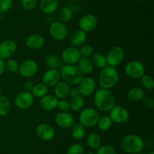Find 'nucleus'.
<instances>
[{"mask_svg":"<svg viewBox=\"0 0 154 154\" xmlns=\"http://www.w3.org/2000/svg\"><path fill=\"white\" fill-rule=\"evenodd\" d=\"M70 109L73 111H80L83 109L84 106V98L81 95L72 98L70 102Z\"/></svg>","mask_w":154,"mask_h":154,"instance_id":"nucleus-33","label":"nucleus"},{"mask_svg":"<svg viewBox=\"0 0 154 154\" xmlns=\"http://www.w3.org/2000/svg\"><path fill=\"white\" fill-rule=\"evenodd\" d=\"M60 57L65 64L75 65L78 63L81 57L78 48L69 46L62 51Z\"/></svg>","mask_w":154,"mask_h":154,"instance_id":"nucleus-14","label":"nucleus"},{"mask_svg":"<svg viewBox=\"0 0 154 154\" xmlns=\"http://www.w3.org/2000/svg\"><path fill=\"white\" fill-rule=\"evenodd\" d=\"M78 67L84 74H90L94 69V65L90 57H81L78 60Z\"/></svg>","mask_w":154,"mask_h":154,"instance_id":"nucleus-24","label":"nucleus"},{"mask_svg":"<svg viewBox=\"0 0 154 154\" xmlns=\"http://www.w3.org/2000/svg\"><path fill=\"white\" fill-rule=\"evenodd\" d=\"M86 154H96V153H93V152H88V153H86Z\"/></svg>","mask_w":154,"mask_h":154,"instance_id":"nucleus-51","label":"nucleus"},{"mask_svg":"<svg viewBox=\"0 0 154 154\" xmlns=\"http://www.w3.org/2000/svg\"><path fill=\"white\" fill-rule=\"evenodd\" d=\"M59 99L53 95H46L41 98L39 105L42 110L45 111H52L57 108Z\"/></svg>","mask_w":154,"mask_h":154,"instance_id":"nucleus-19","label":"nucleus"},{"mask_svg":"<svg viewBox=\"0 0 154 154\" xmlns=\"http://www.w3.org/2000/svg\"><path fill=\"white\" fill-rule=\"evenodd\" d=\"M120 146L126 153L137 154L144 149V141L142 137L138 134H127L122 138Z\"/></svg>","mask_w":154,"mask_h":154,"instance_id":"nucleus-2","label":"nucleus"},{"mask_svg":"<svg viewBox=\"0 0 154 154\" xmlns=\"http://www.w3.org/2000/svg\"><path fill=\"white\" fill-rule=\"evenodd\" d=\"M125 72L129 77L132 79H140L145 74V66L139 60H131L125 66Z\"/></svg>","mask_w":154,"mask_h":154,"instance_id":"nucleus-7","label":"nucleus"},{"mask_svg":"<svg viewBox=\"0 0 154 154\" xmlns=\"http://www.w3.org/2000/svg\"><path fill=\"white\" fill-rule=\"evenodd\" d=\"M67 154H84V149L80 143H74L69 147Z\"/></svg>","mask_w":154,"mask_h":154,"instance_id":"nucleus-39","label":"nucleus"},{"mask_svg":"<svg viewBox=\"0 0 154 154\" xmlns=\"http://www.w3.org/2000/svg\"><path fill=\"white\" fill-rule=\"evenodd\" d=\"M59 6L58 0H40L39 8L43 13L49 14L55 12Z\"/></svg>","mask_w":154,"mask_h":154,"instance_id":"nucleus-22","label":"nucleus"},{"mask_svg":"<svg viewBox=\"0 0 154 154\" xmlns=\"http://www.w3.org/2000/svg\"><path fill=\"white\" fill-rule=\"evenodd\" d=\"M5 70V60L0 58V75L4 74Z\"/></svg>","mask_w":154,"mask_h":154,"instance_id":"nucleus-46","label":"nucleus"},{"mask_svg":"<svg viewBox=\"0 0 154 154\" xmlns=\"http://www.w3.org/2000/svg\"><path fill=\"white\" fill-rule=\"evenodd\" d=\"M33 87H34V83L32 81H27L26 82L25 84H24L23 88L24 91L28 92H31L32 90Z\"/></svg>","mask_w":154,"mask_h":154,"instance_id":"nucleus-45","label":"nucleus"},{"mask_svg":"<svg viewBox=\"0 0 154 154\" xmlns=\"http://www.w3.org/2000/svg\"><path fill=\"white\" fill-rule=\"evenodd\" d=\"M1 93H2V86L1 85H0V95H1Z\"/></svg>","mask_w":154,"mask_h":154,"instance_id":"nucleus-50","label":"nucleus"},{"mask_svg":"<svg viewBox=\"0 0 154 154\" xmlns=\"http://www.w3.org/2000/svg\"><path fill=\"white\" fill-rule=\"evenodd\" d=\"M100 115L97 110L93 107L82 109L79 115V123L85 128H93L97 125Z\"/></svg>","mask_w":154,"mask_h":154,"instance_id":"nucleus-5","label":"nucleus"},{"mask_svg":"<svg viewBox=\"0 0 154 154\" xmlns=\"http://www.w3.org/2000/svg\"><path fill=\"white\" fill-rule=\"evenodd\" d=\"M61 79L69 85H78L84 78V73L76 65L65 64L60 69Z\"/></svg>","mask_w":154,"mask_h":154,"instance_id":"nucleus-4","label":"nucleus"},{"mask_svg":"<svg viewBox=\"0 0 154 154\" xmlns=\"http://www.w3.org/2000/svg\"><path fill=\"white\" fill-rule=\"evenodd\" d=\"M59 17H60V21L66 24L72 21V18H73V11L70 7L66 6L60 10V13H59Z\"/></svg>","mask_w":154,"mask_h":154,"instance_id":"nucleus-32","label":"nucleus"},{"mask_svg":"<svg viewBox=\"0 0 154 154\" xmlns=\"http://www.w3.org/2000/svg\"><path fill=\"white\" fill-rule=\"evenodd\" d=\"M80 30L85 33H90L96 30L98 26V19L93 14H86L83 15L78 22Z\"/></svg>","mask_w":154,"mask_h":154,"instance_id":"nucleus-13","label":"nucleus"},{"mask_svg":"<svg viewBox=\"0 0 154 154\" xmlns=\"http://www.w3.org/2000/svg\"><path fill=\"white\" fill-rule=\"evenodd\" d=\"M12 5L13 0H0V14L8 11Z\"/></svg>","mask_w":154,"mask_h":154,"instance_id":"nucleus-41","label":"nucleus"},{"mask_svg":"<svg viewBox=\"0 0 154 154\" xmlns=\"http://www.w3.org/2000/svg\"><path fill=\"white\" fill-rule=\"evenodd\" d=\"M55 122L61 128H71L75 123V118L69 112H60L55 117Z\"/></svg>","mask_w":154,"mask_h":154,"instance_id":"nucleus-18","label":"nucleus"},{"mask_svg":"<svg viewBox=\"0 0 154 154\" xmlns=\"http://www.w3.org/2000/svg\"><path fill=\"white\" fill-rule=\"evenodd\" d=\"M139 79L141 86L143 88L147 89V90H152V89H153L154 81L153 79L150 75L144 74Z\"/></svg>","mask_w":154,"mask_h":154,"instance_id":"nucleus-35","label":"nucleus"},{"mask_svg":"<svg viewBox=\"0 0 154 154\" xmlns=\"http://www.w3.org/2000/svg\"><path fill=\"white\" fill-rule=\"evenodd\" d=\"M20 63L14 59H8L5 61V69L11 73L18 72Z\"/></svg>","mask_w":154,"mask_h":154,"instance_id":"nucleus-36","label":"nucleus"},{"mask_svg":"<svg viewBox=\"0 0 154 154\" xmlns=\"http://www.w3.org/2000/svg\"><path fill=\"white\" fill-rule=\"evenodd\" d=\"M36 134L38 137L42 140L45 141H50L52 140L55 137V129L54 127L48 123H40L36 127Z\"/></svg>","mask_w":154,"mask_h":154,"instance_id":"nucleus-16","label":"nucleus"},{"mask_svg":"<svg viewBox=\"0 0 154 154\" xmlns=\"http://www.w3.org/2000/svg\"><path fill=\"white\" fill-rule=\"evenodd\" d=\"M93 100L96 108L102 112H109L115 106V97L110 89L100 88L96 90Z\"/></svg>","mask_w":154,"mask_h":154,"instance_id":"nucleus-1","label":"nucleus"},{"mask_svg":"<svg viewBox=\"0 0 154 154\" xmlns=\"http://www.w3.org/2000/svg\"><path fill=\"white\" fill-rule=\"evenodd\" d=\"M142 102L144 104V105L147 108L149 109H153L154 107V101L152 98L149 96H144L142 98Z\"/></svg>","mask_w":154,"mask_h":154,"instance_id":"nucleus-43","label":"nucleus"},{"mask_svg":"<svg viewBox=\"0 0 154 154\" xmlns=\"http://www.w3.org/2000/svg\"><path fill=\"white\" fill-rule=\"evenodd\" d=\"M80 54L81 57H90L94 53V49L93 46L90 45H83L80 47L79 49Z\"/></svg>","mask_w":154,"mask_h":154,"instance_id":"nucleus-37","label":"nucleus"},{"mask_svg":"<svg viewBox=\"0 0 154 154\" xmlns=\"http://www.w3.org/2000/svg\"><path fill=\"white\" fill-rule=\"evenodd\" d=\"M11 103L5 96L0 95V116H5L10 113Z\"/></svg>","mask_w":154,"mask_h":154,"instance_id":"nucleus-34","label":"nucleus"},{"mask_svg":"<svg viewBox=\"0 0 154 154\" xmlns=\"http://www.w3.org/2000/svg\"><path fill=\"white\" fill-rule=\"evenodd\" d=\"M49 33L53 39L60 42L67 37L69 30L66 24L61 21H54L50 25Z\"/></svg>","mask_w":154,"mask_h":154,"instance_id":"nucleus-8","label":"nucleus"},{"mask_svg":"<svg viewBox=\"0 0 154 154\" xmlns=\"http://www.w3.org/2000/svg\"><path fill=\"white\" fill-rule=\"evenodd\" d=\"M96 154H117V150L111 145H101L96 149Z\"/></svg>","mask_w":154,"mask_h":154,"instance_id":"nucleus-38","label":"nucleus"},{"mask_svg":"<svg viewBox=\"0 0 154 154\" xmlns=\"http://www.w3.org/2000/svg\"><path fill=\"white\" fill-rule=\"evenodd\" d=\"M97 127L99 130L102 131H108L112 127L113 122L109 116H102L99 118L97 122Z\"/></svg>","mask_w":154,"mask_h":154,"instance_id":"nucleus-31","label":"nucleus"},{"mask_svg":"<svg viewBox=\"0 0 154 154\" xmlns=\"http://www.w3.org/2000/svg\"><path fill=\"white\" fill-rule=\"evenodd\" d=\"M80 95L82 97H90L94 94L96 89V82L92 77H84L78 84Z\"/></svg>","mask_w":154,"mask_h":154,"instance_id":"nucleus-12","label":"nucleus"},{"mask_svg":"<svg viewBox=\"0 0 154 154\" xmlns=\"http://www.w3.org/2000/svg\"><path fill=\"white\" fill-rule=\"evenodd\" d=\"M49 88L48 86L45 85L43 82H39L36 83L35 85H34V87H33L31 93L32 94V95L35 98H42V97H44L45 95H48V91H49Z\"/></svg>","mask_w":154,"mask_h":154,"instance_id":"nucleus-30","label":"nucleus"},{"mask_svg":"<svg viewBox=\"0 0 154 154\" xmlns=\"http://www.w3.org/2000/svg\"><path fill=\"white\" fill-rule=\"evenodd\" d=\"M34 98L31 92L21 91L16 95L14 98V104L20 110H27L32 106Z\"/></svg>","mask_w":154,"mask_h":154,"instance_id":"nucleus-11","label":"nucleus"},{"mask_svg":"<svg viewBox=\"0 0 154 154\" xmlns=\"http://www.w3.org/2000/svg\"><path fill=\"white\" fill-rule=\"evenodd\" d=\"M57 108L60 110V112H69V110H70L69 101L65 99L59 100Z\"/></svg>","mask_w":154,"mask_h":154,"instance_id":"nucleus-42","label":"nucleus"},{"mask_svg":"<svg viewBox=\"0 0 154 154\" xmlns=\"http://www.w3.org/2000/svg\"><path fill=\"white\" fill-rule=\"evenodd\" d=\"M25 154H26V153H25Z\"/></svg>","mask_w":154,"mask_h":154,"instance_id":"nucleus-52","label":"nucleus"},{"mask_svg":"<svg viewBox=\"0 0 154 154\" xmlns=\"http://www.w3.org/2000/svg\"><path fill=\"white\" fill-rule=\"evenodd\" d=\"M119 79L120 74L117 68L107 66L100 71L98 82L101 88L110 89L114 88L118 83Z\"/></svg>","mask_w":154,"mask_h":154,"instance_id":"nucleus-3","label":"nucleus"},{"mask_svg":"<svg viewBox=\"0 0 154 154\" xmlns=\"http://www.w3.org/2000/svg\"><path fill=\"white\" fill-rule=\"evenodd\" d=\"M87 39V33L79 29L72 33L70 36V43L72 46L78 48V47H81V45H84Z\"/></svg>","mask_w":154,"mask_h":154,"instance_id":"nucleus-21","label":"nucleus"},{"mask_svg":"<svg viewBox=\"0 0 154 154\" xmlns=\"http://www.w3.org/2000/svg\"><path fill=\"white\" fill-rule=\"evenodd\" d=\"M45 61L47 66L49 67V69H54L59 70L63 66V62L62 60L61 57L54 54H48L45 57Z\"/></svg>","mask_w":154,"mask_h":154,"instance_id":"nucleus-23","label":"nucleus"},{"mask_svg":"<svg viewBox=\"0 0 154 154\" xmlns=\"http://www.w3.org/2000/svg\"><path fill=\"white\" fill-rule=\"evenodd\" d=\"M109 112V116L114 123L124 124L129 119V112L123 106L115 105Z\"/></svg>","mask_w":154,"mask_h":154,"instance_id":"nucleus-10","label":"nucleus"},{"mask_svg":"<svg viewBox=\"0 0 154 154\" xmlns=\"http://www.w3.org/2000/svg\"><path fill=\"white\" fill-rule=\"evenodd\" d=\"M147 154H154V152H153V151H151V152H148V153H147Z\"/></svg>","mask_w":154,"mask_h":154,"instance_id":"nucleus-49","label":"nucleus"},{"mask_svg":"<svg viewBox=\"0 0 154 154\" xmlns=\"http://www.w3.org/2000/svg\"><path fill=\"white\" fill-rule=\"evenodd\" d=\"M17 44L13 39H6L0 43V58L8 60L16 53Z\"/></svg>","mask_w":154,"mask_h":154,"instance_id":"nucleus-15","label":"nucleus"},{"mask_svg":"<svg viewBox=\"0 0 154 154\" xmlns=\"http://www.w3.org/2000/svg\"><path fill=\"white\" fill-rule=\"evenodd\" d=\"M91 60L94 66H96L99 69H102L108 66L105 55L103 53L99 52V51L93 53V55H92Z\"/></svg>","mask_w":154,"mask_h":154,"instance_id":"nucleus-28","label":"nucleus"},{"mask_svg":"<svg viewBox=\"0 0 154 154\" xmlns=\"http://www.w3.org/2000/svg\"><path fill=\"white\" fill-rule=\"evenodd\" d=\"M87 145L93 149H97L102 144V139L97 133H90L87 137Z\"/></svg>","mask_w":154,"mask_h":154,"instance_id":"nucleus-29","label":"nucleus"},{"mask_svg":"<svg viewBox=\"0 0 154 154\" xmlns=\"http://www.w3.org/2000/svg\"><path fill=\"white\" fill-rule=\"evenodd\" d=\"M105 57L108 66L117 67L121 64L124 60L125 51L122 47L114 46L108 51Z\"/></svg>","mask_w":154,"mask_h":154,"instance_id":"nucleus-6","label":"nucleus"},{"mask_svg":"<svg viewBox=\"0 0 154 154\" xmlns=\"http://www.w3.org/2000/svg\"><path fill=\"white\" fill-rule=\"evenodd\" d=\"M60 81H61V75L60 71L57 69H48L42 76V82L48 88L54 87Z\"/></svg>","mask_w":154,"mask_h":154,"instance_id":"nucleus-17","label":"nucleus"},{"mask_svg":"<svg viewBox=\"0 0 154 154\" xmlns=\"http://www.w3.org/2000/svg\"><path fill=\"white\" fill-rule=\"evenodd\" d=\"M145 96V92L141 88L134 87L129 89L127 92V98L133 102H137L142 100Z\"/></svg>","mask_w":154,"mask_h":154,"instance_id":"nucleus-27","label":"nucleus"},{"mask_svg":"<svg viewBox=\"0 0 154 154\" xmlns=\"http://www.w3.org/2000/svg\"><path fill=\"white\" fill-rule=\"evenodd\" d=\"M71 134L72 137L77 140H82L86 134V129L84 125L81 123H74V125L71 127Z\"/></svg>","mask_w":154,"mask_h":154,"instance_id":"nucleus-26","label":"nucleus"},{"mask_svg":"<svg viewBox=\"0 0 154 154\" xmlns=\"http://www.w3.org/2000/svg\"><path fill=\"white\" fill-rule=\"evenodd\" d=\"M38 70V65L32 59H26L19 65L18 72L24 78H29L35 75Z\"/></svg>","mask_w":154,"mask_h":154,"instance_id":"nucleus-9","label":"nucleus"},{"mask_svg":"<svg viewBox=\"0 0 154 154\" xmlns=\"http://www.w3.org/2000/svg\"><path fill=\"white\" fill-rule=\"evenodd\" d=\"M137 1L141 2H145V1H147V0H137Z\"/></svg>","mask_w":154,"mask_h":154,"instance_id":"nucleus-48","label":"nucleus"},{"mask_svg":"<svg viewBox=\"0 0 154 154\" xmlns=\"http://www.w3.org/2000/svg\"><path fill=\"white\" fill-rule=\"evenodd\" d=\"M21 5L26 11H32L36 7L38 0H20Z\"/></svg>","mask_w":154,"mask_h":154,"instance_id":"nucleus-40","label":"nucleus"},{"mask_svg":"<svg viewBox=\"0 0 154 154\" xmlns=\"http://www.w3.org/2000/svg\"><path fill=\"white\" fill-rule=\"evenodd\" d=\"M45 39L42 35L32 34L26 39V45L29 49L38 50L45 45Z\"/></svg>","mask_w":154,"mask_h":154,"instance_id":"nucleus-20","label":"nucleus"},{"mask_svg":"<svg viewBox=\"0 0 154 154\" xmlns=\"http://www.w3.org/2000/svg\"><path fill=\"white\" fill-rule=\"evenodd\" d=\"M69 1H71V2H79V1H81V0H69Z\"/></svg>","mask_w":154,"mask_h":154,"instance_id":"nucleus-47","label":"nucleus"},{"mask_svg":"<svg viewBox=\"0 0 154 154\" xmlns=\"http://www.w3.org/2000/svg\"><path fill=\"white\" fill-rule=\"evenodd\" d=\"M70 85L63 81H60L57 85L54 86V95L58 99H64L69 95Z\"/></svg>","mask_w":154,"mask_h":154,"instance_id":"nucleus-25","label":"nucleus"},{"mask_svg":"<svg viewBox=\"0 0 154 154\" xmlns=\"http://www.w3.org/2000/svg\"><path fill=\"white\" fill-rule=\"evenodd\" d=\"M69 95L71 97V98H74V97L81 95H80V91L78 86H74V87L70 88H69Z\"/></svg>","mask_w":154,"mask_h":154,"instance_id":"nucleus-44","label":"nucleus"}]
</instances>
